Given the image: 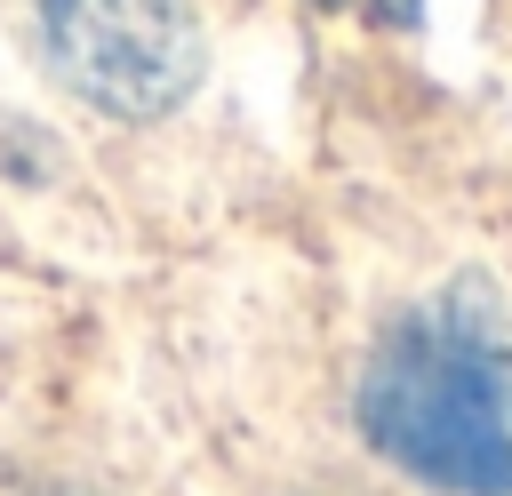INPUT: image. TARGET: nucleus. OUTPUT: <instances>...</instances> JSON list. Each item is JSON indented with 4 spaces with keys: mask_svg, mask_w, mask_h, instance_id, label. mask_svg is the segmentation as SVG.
<instances>
[{
    "mask_svg": "<svg viewBox=\"0 0 512 496\" xmlns=\"http://www.w3.org/2000/svg\"><path fill=\"white\" fill-rule=\"evenodd\" d=\"M360 432L456 496H512V320L480 280L416 304L360 368Z\"/></svg>",
    "mask_w": 512,
    "mask_h": 496,
    "instance_id": "1",
    "label": "nucleus"
},
{
    "mask_svg": "<svg viewBox=\"0 0 512 496\" xmlns=\"http://www.w3.org/2000/svg\"><path fill=\"white\" fill-rule=\"evenodd\" d=\"M312 8H344V0H312Z\"/></svg>",
    "mask_w": 512,
    "mask_h": 496,
    "instance_id": "4",
    "label": "nucleus"
},
{
    "mask_svg": "<svg viewBox=\"0 0 512 496\" xmlns=\"http://www.w3.org/2000/svg\"><path fill=\"white\" fill-rule=\"evenodd\" d=\"M0 496H80V488H48V480H0Z\"/></svg>",
    "mask_w": 512,
    "mask_h": 496,
    "instance_id": "3",
    "label": "nucleus"
},
{
    "mask_svg": "<svg viewBox=\"0 0 512 496\" xmlns=\"http://www.w3.org/2000/svg\"><path fill=\"white\" fill-rule=\"evenodd\" d=\"M40 56L80 104L160 120L200 88L208 32L192 0H40Z\"/></svg>",
    "mask_w": 512,
    "mask_h": 496,
    "instance_id": "2",
    "label": "nucleus"
}]
</instances>
